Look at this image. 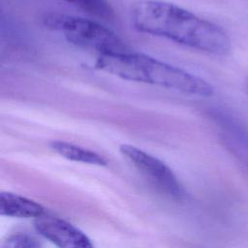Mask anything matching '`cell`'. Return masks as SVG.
<instances>
[{
  "mask_svg": "<svg viewBox=\"0 0 248 248\" xmlns=\"http://www.w3.org/2000/svg\"><path fill=\"white\" fill-rule=\"evenodd\" d=\"M131 23L141 33L165 38L178 45L213 55H227L232 42L219 25L175 4L141 0L131 9Z\"/></svg>",
  "mask_w": 248,
  "mask_h": 248,
  "instance_id": "6da1fadb",
  "label": "cell"
},
{
  "mask_svg": "<svg viewBox=\"0 0 248 248\" xmlns=\"http://www.w3.org/2000/svg\"><path fill=\"white\" fill-rule=\"evenodd\" d=\"M94 68L125 80L157 85L185 95L209 98L214 94L213 86L202 78L140 52L101 54Z\"/></svg>",
  "mask_w": 248,
  "mask_h": 248,
  "instance_id": "7a4b0ae2",
  "label": "cell"
},
{
  "mask_svg": "<svg viewBox=\"0 0 248 248\" xmlns=\"http://www.w3.org/2000/svg\"><path fill=\"white\" fill-rule=\"evenodd\" d=\"M45 25L60 32L72 45L101 54L118 53L130 49L110 29L103 24L73 16L49 14L44 18Z\"/></svg>",
  "mask_w": 248,
  "mask_h": 248,
  "instance_id": "3957f363",
  "label": "cell"
},
{
  "mask_svg": "<svg viewBox=\"0 0 248 248\" xmlns=\"http://www.w3.org/2000/svg\"><path fill=\"white\" fill-rule=\"evenodd\" d=\"M119 151L157 190L175 200L185 197L183 185L163 161L131 144H121Z\"/></svg>",
  "mask_w": 248,
  "mask_h": 248,
  "instance_id": "277c9868",
  "label": "cell"
},
{
  "mask_svg": "<svg viewBox=\"0 0 248 248\" xmlns=\"http://www.w3.org/2000/svg\"><path fill=\"white\" fill-rule=\"evenodd\" d=\"M35 228L57 248H94L83 232L63 219L43 216L35 221Z\"/></svg>",
  "mask_w": 248,
  "mask_h": 248,
  "instance_id": "5b68a950",
  "label": "cell"
},
{
  "mask_svg": "<svg viewBox=\"0 0 248 248\" xmlns=\"http://www.w3.org/2000/svg\"><path fill=\"white\" fill-rule=\"evenodd\" d=\"M0 214L16 218H41L45 208L35 201L11 192L0 194Z\"/></svg>",
  "mask_w": 248,
  "mask_h": 248,
  "instance_id": "8992f818",
  "label": "cell"
},
{
  "mask_svg": "<svg viewBox=\"0 0 248 248\" xmlns=\"http://www.w3.org/2000/svg\"><path fill=\"white\" fill-rule=\"evenodd\" d=\"M49 147L55 153L70 161L100 167L108 165L107 160L99 153L71 142L63 140H52L49 142Z\"/></svg>",
  "mask_w": 248,
  "mask_h": 248,
  "instance_id": "52a82bcc",
  "label": "cell"
},
{
  "mask_svg": "<svg viewBox=\"0 0 248 248\" xmlns=\"http://www.w3.org/2000/svg\"><path fill=\"white\" fill-rule=\"evenodd\" d=\"M79 10L96 17L111 20L114 18V11L107 0H63Z\"/></svg>",
  "mask_w": 248,
  "mask_h": 248,
  "instance_id": "ba28073f",
  "label": "cell"
},
{
  "mask_svg": "<svg viewBox=\"0 0 248 248\" xmlns=\"http://www.w3.org/2000/svg\"><path fill=\"white\" fill-rule=\"evenodd\" d=\"M0 248H42L40 241L25 232H16L4 239Z\"/></svg>",
  "mask_w": 248,
  "mask_h": 248,
  "instance_id": "9c48e42d",
  "label": "cell"
}]
</instances>
